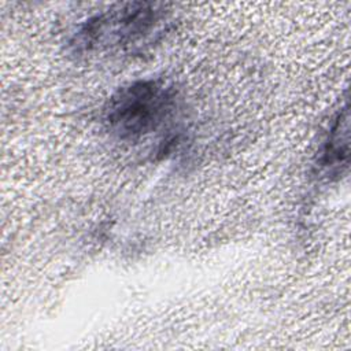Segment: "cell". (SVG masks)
<instances>
[{"instance_id":"6da1fadb","label":"cell","mask_w":351,"mask_h":351,"mask_svg":"<svg viewBox=\"0 0 351 351\" xmlns=\"http://www.w3.org/2000/svg\"><path fill=\"white\" fill-rule=\"evenodd\" d=\"M170 16L171 12L160 3L117 4L82 22L69 45L78 58L133 55L163 36Z\"/></svg>"},{"instance_id":"7a4b0ae2","label":"cell","mask_w":351,"mask_h":351,"mask_svg":"<svg viewBox=\"0 0 351 351\" xmlns=\"http://www.w3.org/2000/svg\"><path fill=\"white\" fill-rule=\"evenodd\" d=\"M176 88L160 78L137 80L115 90L104 104L103 123L121 141L136 143L159 132L177 110Z\"/></svg>"},{"instance_id":"3957f363","label":"cell","mask_w":351,"mask_h":351,"mask_svg":"<svg viewBox=\"0 0 351 351\" xmlns=\"http://www.w3.org/2000/svg\"><path fill=\"white\" fill-rule=\"evenodd\" d=\"M318 166L325 176H339L348 163V107L337 112L319 152Z\"/></svg>"}]
</instances>
